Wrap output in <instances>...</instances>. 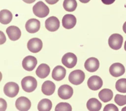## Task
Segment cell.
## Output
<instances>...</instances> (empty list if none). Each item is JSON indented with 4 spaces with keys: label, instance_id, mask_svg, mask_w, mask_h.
<instances>
[{
    "label": "cell",
    "instance_id": "obj_3",
    "mask_svg": "<svg viewBox=\"0 0 126 111\" xmlns=\"http://www.w3.org/2000/svg\"><path fill=\"white\" fill-rule=\"evenodd\" d=\"M85 78L84 72L81 70H75L69 75L68 80L73 84L79 85L83 83Z\"/></svg>",
    "mask_w": 126,
    "mask_h": 111
},
{
    "label": "cell",
    "instance_id": "obj_1",
    "mask_svg": "<svg viewBox=\"0 0 126 111\" xmlns=\"http://www.w3.org/2000/svg\"><path fill=\"white\" fill-rule=\"evenodd\" d=\"M37 83L36 79L32 76H26L21 81L23 89L27 92L33 91L37 87Z\"/></svg>",
    "mask_w": 126,
    "mask_h": 111
},
{
    "label": "cell",
    "instance_id": "obj_6",
    "mask_svg": "<svg viewBox=\"0 0 126 111\" xmlns=\"http://www.w3.org/2000/svg\"><path fill=\"white\" fill-rule=\"evenodd\" d=\"M77 61V56L72 53H67L65 54L62 58V62L68 68L74 67Z\"/></svg>",
    "mask_w": 126,
    "mask_h": 111
},
{
    "label": "cell",
    "instance_id": "obj_26",
    "mask_svg": "<svg viewBox=\"0 0 126 111\" xmlns=\"http://www.w3.org/2000/svg\"><path fill=\"white\" fill-rule=\"evenodd\" d=\"M116 90L122 93H126V79L122 78L118 80L115 84Z\"/></svg>",
    "mask_w": 126,
    "mask_h": 111
},
{
    "label": "cell",
    "instance_id": "obj_30",
    "mask_svg": "<svg viewBox=\"0 0 126 111\" xmlns=\"http://www.w3.org/2000/svg\"><path fill=\"white\" fill-rule=\"evenodd\" d=\"M7 108V103L5 100L0 98V111H5Z\"/></svg>",
    "mask_w": 126,
    "mask_h": 111
},
{
    "label": "cell",
    "instance_id": "obj_25",
    "mask_svg": "<svg viewBox=\"0 0 126 111\" xmlns=\"http://www.w3.org/2000/svg\"><path fill=\"white\" fill-rule=\"evenodd\" d=\"M77 6V3L76 0H64L63 7L65 10L68 12L74 11Z\"/></svg>",
    "mask_w": 126,
    "mask_h": 111
},
{
    "label": "cell",
    "instance_id": "obj_32",
    "mask_svg": "<svg viewBox=\"0 0 126 111\" xmlns=\"http://www.w3.org/2000/svg\"><path fill=\"white\" fill-rule=\"evenodd\" d=\"M103 3L106 5H110L114 2L115 0H101Z\"/></svg>",
    "mask_w": 126,
    "mask_h": 111
},
{
    "label": "cell",
    "instance_id": "obj_37",
    "mask_svg": "<svg viewBox=\"0 0 126 111\" xmlns=\"http://www.w3.org/2000/svg\"><path fill=\"white\" fill-rule=\"evenodd\" d=\"M126 111V106L124 107L122 109V111Z\"/></svg>",
    "mask_w": 126,
    "mask_h": 111
},
{
    "label": "cell",
    "instance_id": "obj_10",
    "mask_svg": "<svg viewBox=\"0 0 126 111\" xmlns=\"http://www.w3.org/2000/svg\"><path fill=\"white\" fill-rule=\"evenodd\" d=\"M87 85L91 90H97L102 87L103 81L100 77L94 75L89 78L87 82Z\"/></svg>",
    "mask_w": 126,
    "mask_h": 111
},
{
    "label": "cell",
    "instance_id": "obj_33",
    "mask_svg": "<svg viewBox=\"0 0 126 111\" xmlns=\"http://www.w3.org/2000/svg\"><path fill=\"white\" fill-rule=\"evenodd\" d=\"M49 4H54L57 3L59 0H45Z\"/></svg>",
    "mask_w": 126,
    "mask_h": 111
},
{
    "label": "cell",
    "instance_id": "obj_17",
    "mask_svg": "<svg viewBox=\"0 0 126 111\" xmlns=\"http://www.w3.org/2000/svg\"><path fill=\"white\" fill-rule=\"evenodd\" d=\"M6 32L9 38L12 41L18 40L21 35V31L20 28L15 26L8 27L6 29Z\"/></svg>",
    "mask_w": 126,
    "mask_h": 111
},
{
    "label": "cell",
    "instance_id": "obj_16",
    "mask_svg": "<svg viewBox=\"0 0 126 111\" xmlns=\"http://www.w3.org/2000/svg\"><path fill=\"white\" fill-rule=\"evenodd\" d=\"M76 24V18L72 14H65L62 19V25L63 28L69 29L73 28Z\"/></svg>",
    "mask_w": 126,
    "mask_h": 111
},
{
    "label": "cell",
    "instance_id": "obj_21",
    "mask_svg": "<svg viewBox=\"0 0 126 111\" xmlns=\"http://www.w3.org/2000/svg\"><path fill=\"white\" fill-rule=\"evenodd\" d=\"M86 106L89 111H99L101 108L102 104L96 98H92L87 101Z\"/></svg>",
    "mask_w": 126,
    "mask_h": 111
},
{
    "label": "cell",
    "instance_id": "obj_4",
    "mask_svg": "<svg viewBox=\"0 0 126 111\" xmlns=\"http://www.w3.org/2000/svg\"><path fill=\"white\" fill-rule=\"evenodd\" d=\"M108 42V45L111 49L118 50L122 47L123 42V37L120 34L114 33L110 35Z\"/></svg>",
    "mask_w": 126,
    "mask_h": 111
},
{
    "label": "cell",
    "instance_id": "obj_7",
    "mask_svg": "<svg viewBox=\"0 0 126 111\" xmlns=\"http://www.w3.org/2000/svg\"><path fill=\"white\" fill-rule=\"evenodd\" d=\"M43 43L41 39L38 38H33L30 39L27 43L28 50L33 53L39 52L42 48Z\"/></svg>",
    "mask_w": 126,
    "mask_h": 111
},
{
    "label": "cell",
    "instance_id": "obj_9",
    "mask_svg": "<svg viewBox=\"0 0 126 111\" xmlns=\"http://www.w3.org/2000/svg\"><path fill=\"white\" fill-rule=\"evenodd\" d=\"M15 106L20 111H28L31 107V102L28 98L21 96L16 100Z\"/></svg>",
    "mask_w": 126,
    "mask_h": 111
},
{
    "label": "cell",
    "instance_id": "obj_2",
    "mask_svg": "<svg viewBox=\"0 0 126 111\" xmlns=\"http://www.w3.org/2000/svg\"><path fill=\"white\" fill-rule=\"evenodd\" d=\"M32 11L34 14L39 18L45 17L49 13V7L42 1H38L33 5Z\"/></svg>",
    "mask_w": 126,
    "mask_h": 111
},
{
    "label": "cell",
    "instance_id": "obj_11",
    "mask_svg": "<svg viewBox=\"0 0 126 111\" xmlns=\"http://www.w3.org/2000/svg\"><path fill=\"white\" fill-rule=\"evenodd\" d=\"M37 63V59L34 56H26L23 59L22 66L25 70L28 71H31L35 68Z\"/></svg>",
    "mask_w": 126,
    "mask_h": 111
},
{
    "label": "cell",
    "instance_id": "obj_36",
    "mask_svg": "<svg viewBox=\"0 0 126 111\" xmlns=\"http://www.w3.org/2000/svg\"><path fill=\"white\" fill-rule=\"evenodd\" d=\"M81 2L83 3H88L90 1V0H79Z\"/></svg>",
    "mask_w": 126,
    "mask_h": 111
},
{
    "label": "cell",
    "instance_id": "obj_13",
    "mask_svg": "<svg viewBox=\"0 0 126 111\" xmlns=\"http://www.w3.org/2000/svg\"><path fill=\"white\" fill-rule=\"evenodd\" d=\"M26 30L31 33L37 32L40 28V23L37 19L32 18L28 20L25 25Z\"/></svg>",
    "mask_w": 126,
    "mask_h": 111
},
{
    "label": "cell",
    "instance_id": "obj_19",
    "mask_svg": "<svg viewBox=\"0 0 126 111\" xmlns=\"http://www.w3.org/2000/svg\"><path fill=\"white\" fill-rule=\"evenodd\" d=\"M56 88L55 83L50 81H45L42 85L41 90L42 93L47 96L51 95L54 93Z\"/></svg>",
    "mask_w": 126,
    "mask_h": 111
},
{
    "label": "cell",
    "instance_id": "obj_22",
    "mask_svg": "<svg viewBox=\"0 0 126 111\" xmlns=\"http://www.w3.org/2000/svg\"><path fill=\"white\" fill-rule=\"evenodd\" d=\"M113 96V93L112 91L108 88H104L98 93L99 99L104 103L110 101L112 99Z\"/></svg>",
    "mask_w": 126,
    "mask_h": 111
},
{
    "label": "cell",
    "instance_id": "obj_31",
    "mask_svg": "<svg viewBox=\"0 0 126 111\" xmlns=\"http://www.w3.org/2000/svg\"><path fill=\"white\" fill-rule=\"evenodd\" d=\"M5 40H6V37H5L4 34H3V33L1 31H0V44L1 45L3 43H4L5 42Z\"/></svg>",
    "mask_w": 126,
    "mask_h": 111
},
{
    "label": "cell",
    "instance_id": "obj_28",
    "mask_svg": "<svg viewBox=\"0 0 126 111\" xmlns=\"http://www.w3.org/2000/svg\"><path fill=\"white\" fill-rule=\"evenodd\" d=\"M114 101L115 103L119 106H122L126 104V95H123L120 94H116Z\"/></svg>",
    "mask_w": 126,
    "mask_h": 111
},
{
    "label": "cell",
    "instance_id": "obj_38",
    "mask_svg": "<svg viewBox=\"0 0 126 111\" xmlns=\"http://www.w3.org/2000/svg\"><path fill=\"white\" fill-rule=\"evenodd\" d=\"M124 49L126 51V41L125 42V44H124Z\"/></svg>",
    "mask_w": 126,
    "mask_h": 111
},
{
    "label": "cell",
    "instance_id": "obj_27",
    "mask_svg": "<svg viewBox=\"0 0 126 111\" xmlns=\"http://www.w3.org/2000/svg\"><path fill=\"white\" fill-rule=\"evenodd\" d=\"M55 111H72V107L67 103L61 102L56 105Z\"/></svg>",
    "mask_w": 126,
    "mask_h": 111
},
{
    "label": "cell",
    "instance_id": "obj_23",
    "mask_svg": "<svg viewBox=\"0 0 126 111\" xmlns=\"http://www.w3.org/2000/svg\"><path fill=\"white\" fill-rule=\"evenodd\" d=\"M12 19V13L7 9L1 10L0 12V22L4 25L9 24Z\"/></svg>",
    "mask_w": 126,
    "mask_h": 111
},
{
    "label": "cell",
    "instance_id": "obj_14",
    "mask_svg": "<svg viewBox=\"0 0 126 111\" xmlns=\"http://www.w3.org/2000/svg\"><path fill=\"white\" fill-rule=\"evenodd\" d=\"M110 74L114 77H118L123 75L125 72L124 66L119 62L112 64L109 68Z\"/></svg>",
    "mask_w": 126,
    "mask_h": 111
},
{
    "label": "cell",
    "instance_id": "obj_34",
    "mask_svg": "<svg viewBox=\"0 0 126 111\" xmlns=\"http://www.w3.org/2000/svg\"><path fill=\"white\" fill-rule=\"evenodd\" d=\"M23 1L27 3L30 4L34 2L35 1V0H23Z\"/></svg>",
    "mask_w": 126,
    "mask_h": 111
},
{
    "label": "cell",
    "instance_id": "obj_20",
    "mask_svg": "<svg viewBox=\"0 0 126 111\" xmlns=\"http://www.w3.org/2000/svg\"><path fill=\"white\" fill-rule=\"evenodd\" d=\"M50 72V68L49 66L45 64L42 63L40 64L36 70V75L41 79L46 78L49 74Z\"/></svg>",
    "mask_w": 126,
    "mask_h": 111
},
{
    "label": "cell",
    "instance_id": "obj_18",
    "mask_svg": "<svg viewBox=\"0 0 126 111\" xmlns=\"http://www.w3.org/2000/svg\"><path fill=\"white\" fill-rule=\"evenodd\" d=\"M66 70L62 66L57 65L53 70L52 73V78L57 81L62 80L65 76Z\"/></svg>",
    "mask_w": 126,
    "mask_h": 111
},
{
    "label": "cell",
    "instance_id": "obj_15",
    "mask_svg": "<svg viewBox=\"0 0 126 111\" xmlns=\"http://www.w3.org/2000/svg\"><path fill=\"white\" fill-rule=\"evenodd\" d=\"M84 66L88 71L94 72L96 71L99 67V60L94 57H90L86 60Z\"/></svg>",
    "mask_w": 126,
    "mask_h": 111
},
{
    "label": "cell",
    "instance_id": "obj_5",
    "mask_svg": "<svg viewBox=\"0 0 126 111\" xmlns=\"http://www.w3.org/2000/svg\"><path fill=\"white\" fill-rule=\"evenodd\" d=\"M19 91V86L17 83L10 82L6 83L4 86L3 92L5 95L9 97H15Z\"/></svg>",
    "mask_w": 126,
    "mask_h": 111
},
{
    "label": "cell",
    "instance_id": "obj_12",
    "mask_svg": "<svg viewBox=\"0 0 126 111\" xmlns=\"http://www.w3.org/2000/svg\"><path fill=\"white\" fill-rule=\"evenodd\" d=\"M60 25L59 20L55 16H51L46 20L45 26L46 28L51 32L57 30Z\"/></svg>",
    "mask_w": 126,
    "mask_h": 111
},
{
    "label": "cell",
    "instance_id": "obj_35",
    "mask_svg": "<svg viewBox=\"0 0 126 111\" xmlns=\"http://www.w3.org/2000/svg\"><path fill=\"white\" fill-rule=\"evenodd\" d=\"M123 29L124 32L126 34V21L124 23L123 26Z\"/></svg>",
    "mask_w": 126,
    "mask_h": 111
},
{
    "label": "cell",
    "instance_id": "obj_29",
    "mask_svg": "<svg viewBox=\"0 0 126 111\" xmlns=\"http://www.w3.org/2000/svg\"><path fill=\"white\" fill-rule=\"evenodd\" d=\"M103 111H119V109L114 104H108L104 107Z\"/></svg>",
    "mask_w": 126,
    "mask_h": 111
},
{
    "label": "cell",
    "instance_id": "obj_24",
    "mask_svg": "<svg viewBox=\"0 0 126 111\" xmlns=\"http://www.w3.org/2000/svg\"><path fill=\"white\" fill-rule=\"evenodd\" d=\"M52 107V102L46 98L41 100L37 105V109L39 111H50Z\"/></svg>",
    "mask_w": 126,
    "mask_h": 111
},
{
    "label": "cell",
    "instance_id": "obj_8",
    "mask_svg": "<svg viewBox=\"0 0 126 111\" xmlns=\"http://www.w3.org/2000/svg\"><path fill=\"white\" fill-rule=\"evenodd\" d=\"M73 93V88L68 84L61 85L58 90V96L63 100H67L71 98Z\"/></svg>",
    "mask_w": 126,
    "mask_h": 111
}]
</instances>
